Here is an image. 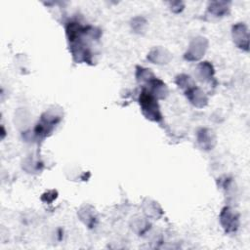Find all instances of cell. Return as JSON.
Listing matches in <instances>:
<instances>
[{
    "label": "cell",
    "instance_id": "obj_5",
    "mask_svg": "<svg viewBox=\"0 0 250 250\" xmlns=\"http://www.w3.org/2000/svg\"><path fill=\"white\" fill-rule=\"evenodd\" d=\"M231 37L233 43L242 51L249 50V29L244 22H237L232 25Z\"/></svg>",
    "mask_w": 250,
    "mask_h": 250
},
{
    "label": "cell",
    "instance_id": "obj_7",
    "mask_svg": "<svg viewBox=\"0 0 250 250\" xmlns=\"http://www.w3.org/2000/svg\"><path fill=\"white\" fill-rule=\"evenodd\" d=\"M196 140L198 146L204 150L213 149L217 142L215 133L209 128H200L196 133Z\"/></svg>",
    "mask_w": 250,
    "mask_h": 250
},
{
    "label": "cell",
    "instance_id": "obj_3",
    "mask_svg": "<svg viewBox=\"0 0 250 250\" xmlns=\"http://www.w3.org/2000/svg\"><path fill=\"white\" fill-rule=\"evenodd\" d=\"M208 49V40L203 36L194 37L188 47L187 52L184 55L185 60L188 62H197L199 61L206 53Z\"/></svg>",
    "mask_w": 250,
    "mask_h": 250
},
{
    "label": "cell",
    "instance_id": "obj_1",
    "mask_svg": "<svg viewBox=\"0 0 250 250\" xmlns=\"http://www.w3.org/2000/svg\"><path fill=\"white\" fill-rule=\"evenodd\" d=\"M139 104L144 116L153 122L162 120V113L158 104V100L151 95L146 89H143L139 97Z\"/></svg>",
    "mask_w": 250,
    "mask_h": 250
},
{
    "label": "cell",
    "instance_id": "obj_8",
    "mask_svg": "<svg viewBox=\"0 0 250 250\" xmlns=\"http://www.w3.org/2000/svg\"><path fill=\"white\" fill-rule=\"evenodd\" d=\"M147 61H149L151 63L154 64H159V65H163V64H167L169 63V62L172 59V55L170 54V52L168 50H166L163 47H154L152 48L149 53L147 54L146 57Z\"/></svg>",
    "mask_w": 250,
    "mask_h": 250
},
{
    "label": "cell",
    "instance_id": "obj_6",
    "mask_svg": "<svg viewBox=\"0 0 250 250\" xmlns=\"http://www.w3.org/2000/svg\"><path fill=\"white\" fill-rule=\"evenodd\" d=\"M185 95L188 102L197 108H202L208 104L207 95L204 93V91H202L199 87L195 85L185 91Z\"/></svg>",
    "mask_w": 250,
    "mask_h": 250
},
{
    "label": "cell",
    "instance_id": "obj_9",
    "mask_svg": "<svg viewBox=\"0 0 250 250\" xmlns=\"http://www.w3.org/2000/svg\"><path fill=\"white\" fill-rule=\"evenodd\" d=\"M146 89L151 95H153L157 100H163L168 96V87L167 85L159 78L153 77L146 84Z\"/></svg>",
    "mask_w": 250,
    "mask_h": 250
},
{
    "label": "cell",
    "instance_id": "obj_14",
    "mask_svg": "<svg viewBox=\"0 0 250 250\" xmlns=\"http://www.w3.org/2000/svg\"><path fill=\"white\" fill-rule=\"evenodd\" d=\"M155 75L149 68H146L138 65L136 67V79L139 83L146 84L150 79H152Z\"/></svg>",
    "mask_w": 250,
    "mask_h": 250
},
{
    "label": "cell",
    "instance_id": "obj_10",
    "mask_svg": "<svg viewBox=\"0 0 250 250\" xmlns=\"http://www.w3.org/2000/svg\"><path fill=\"white\" fill-rule=\"evenodd\" d=\"M78 216L80 220L88 227V228H93L96 226L98 222V216L95 208L91 205H84L80 208L78 211Z\"/></svg>",
    "mask_w": 250,
    "mask_h": 250
},
{
    "label": "cell",
    "instance_id": "obj_11",
    "mask_svg": "<svg viewBox=\"0 0 250 250\" xmlns=\"http://www.w3.org/2000/svg\"><path fill=\"white\" fill-rule=\"evenodd\" d=\"M214 73H215V69L211 62L205 61L197 64L195 75L201 82L210 81L214 77Z\"/></svg>",
    "mask_w": 250,
    "mask_h": 250
},
{
    "label": "cell",
    "instance_id": "obj_15",
    "mask_svg": "<svg viewBox=\"0 0 250 250\" xmlns=\"http://www.w3.org/2000/svg\"><path fill=\"white\" fill-rule=\"evenodd\" d=\"M130 25H131L132 30H133L135 33L143 34V33H145L146 30L147 21H146V20L144 17L138 16V17H135L134 19H132Z\"/></svg>",
    "mask_w": 250,
    "mask_h": 250
},
{
    "label": "cell",
    "instance_id": "obj_17",
    "mask_svg": "<svg viewBox=\"0 0 250 250\" xmlns=\"http://www.w3.org/2000/svg\"><path fill=\"white\" fill-rule=\"evenodd\" d=\"M170 8L171 11L174 13H180L184 10L185 8V4L181 1H176V2H171L170 3Z\"/></svg>",
    "mask_w": 250,
    "mask_h": 250
},
{
    "label": "cell",
    "instance_id": "obj_13",
    "mask_svg": "<svg viewBox=\"0 0 250 250\" xmlns=\"http://www.w3.org/2000/svg\"><path fill=\"white\" fill-rule=\"evenodd\" d=\"M143 210L146 217L152 219L159 218L163 213L160 205L157 202L147 198L143 202Z\"/></svg>",
    "mask_w": 250,
    "mask_h": 250
},
{
    "label": "cell",
    "instance_id": "obj_4",
    "mask_svg": "<svg viewBox=\"0 0 250 250\" xmlns=\"http://www.w3.org/2000/svg\"><path fill=\"white\" fill-rule=\"evenodd\" d=\"M220 224L227 233H234L239 228V215L238 213L230 208L225 206L220 213Z\"/></svg>",
    "mask_w": 250,
    "mask_h": 250
},
{
    "label": "cell",
    "instance_id": "obj_2",
    "mask_svg": "<svg viewBox=\"0 0 250 250\" xmlns=\"http://www.w3.org/2000/svg\"><path fill=\"white\" fill-rule=\"evenodd\" d=\"M61 118H62V115L59 114L54 109L45 111L42 114L40 121L38 122V124L34 129L35 135L41 138L48 136V134L53 131L56 124L60 122Z\"/></svg>",
    "mask_w": 250,
    "mask_h": 250
},
{
    "label": "cell",
    "instance_id": "obj_12",
    "mask_svg": "<svg viewBox=\"0 0 250 250\" xmlns=\"http://www.w3.org/2000/svg\"><path fill=\"white\" fill-rule=\"evenodd\" d=\"M207 11L210 15H212V17L222 18L229 14V6L226 1H213L209 3Z\"/></svg>",
    "mask_w": 250,
    "mask_h": 250
},
{
    "label": "cell",
    "instance_id": "obj_16",
    "mask_svg": "<svg viewBox=\"0 0 250 250\" xmlns=\"http://www.w3.org/2000/svg\"><path fill=\"white\" fill-rule=\"evenodd\" d=\"M175 83L177 84V86L180 89H182L184 91H187V90H188L189 88H191L192 86L195 85L192 78L189 75H187V74L177 75L176 79H175Z\"/></svg>",
    "mask_w": 250,
    "mask_h": 250
}]
</instances>
